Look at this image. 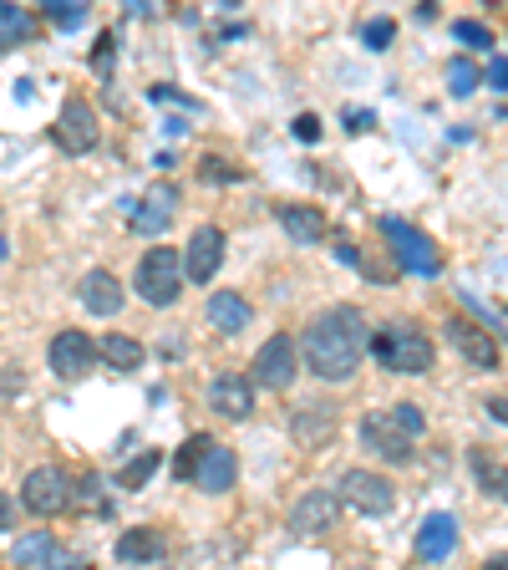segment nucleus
Masks as SVG:
<instances>
[{"mask_svg":"<svg viewBox=\"0 0 508 570\" xmlns=\"http://www.w3.org/2000/svg\"><path fill=\"white\" fill-rule=\"evenodd\" d=\"M371 336H367V316L356 306H331L320 311L316 321L300 336V356H306V372L320 382H351L361 356H367Z\"/></svg>","mask_w":508,"mask_h":570,"instance_id":"obj_1","label":"nucleus"},{"mask_svg":"<svg viewBox=\"0 0 508 570\" xmlns=\"http://www.w3.org/2000/svg\"><path fill=\"white\" fill-rule=\"evenodd\" d=\"M371 356L391 377H427L432 372V342L417 321H387L377 336H371Z\"/></svg>","mask_w":508,"mask_h":570,"instance_id":"obj_2","label":"nucleus"},{"mask_svg":"<svg viewBox=\"0 0 508 570\" xmlns=\"http://www.w3.org/2000/svg\"><path fill=\"white\" fill-rule=\"evenodd\" d=\"M21 504L31 514H41V520H51V514H67L71 504H77V479H71L61 463H41V469H31V474H26Z\"/></svg>","mask_w":508,"mask_h":570,"instance_id":"obj_3","label":"nucleus"},{"mask_svg":"<svg viewBox=\"0 0 508 570\" xmlns=\"http://www.w3.org/2000/svg\"><path fill=\"white\" fill-rule=\"evenodd\" d=\"M138 296L148 301V306H173L178 296H183V255L168 245L148 249L138 261Z\"/></svg>","mask_w":508,"mask_h":570,"instance_id":"obj_4","label":"nucleus"},{"mask_svg":"<svg viewBox=\"0 0 508 570\" xmlns=\"http://www.w3.org/2000/svg\"><path fill=\"white\" fill-rule=\"evenodd\" d=\"M51 138H57L61 154H92L97 138H102V128H97V107L87 102V97H67Z\"/></svg>","mask_w":508,"mask_h":570,"instance_id":"obj_5","label":"nucleus"},{"mask_svg":"<svg viewBox=\"0 0 508 570\" xmlns=\"http://www.w3.org/2000/svg\"><path fill=\"white\" fill-rule=\"evenodd\" d=\"M296 342L290 336H270V342L255 352V362H249L245 377L255 382V387H270V392H285L290 382H296Z\"/></svg>","mask_w":508,"mask_h":570,"instance_id":"obj_6","label":"nucleus"},{"mask_svg":"<svg viewBox=\"0 0 508 570\" xmlns=\"http://www.w3.org/2000/svg\"><path fill=\"white\" fill-rule=\"evenodd\" d=\"M336 499L351 504V510H361V514H391L397 484H391L387 474H371V469H351V474L341 479V489H336Z\"/></svg>","mask_w":508,"mask_h":570,"instance_id":"obj_7","label":"nucleus"},{"mask_svg":"<svg viewBox=\"0 0 508 570\" xmlns=\"http://www.w3.org/2000/svg\"><path fill=\"white\" fill-rule=\"evenodd\" d=\"M381 235L397 245V261L407 265V271H417V275H438L442 271V255H438V245L422 235V229H412V225H402V219H381Z\"/></svg>","mask_w":508,"mask_h":570,"instance_id":"obj_8","label":"nucleus"},{"mask_svg":"<svg viewBox=\"0 0 508 570\" xmlns=\"http://www.w3.org/2000/svg\"><path fill=\"white\" fill-rule=\"evenodd\" d=\"M219 265H225V229L199 225L189 235V249H183V275H189L193 285H203V281L219 275Z\"/></svg>","mask_w":508,"mask_h":570,"instance_id":"obj_9","label":"nucleus"},{"mask_svg":"<svg viewBox=\"0 0 508 570\" xmlns=\"http://www.w3.org/2000/svg\"><path fill=\"white\" fill-rule=\"evenodd\" d=\"M47 362H51V372H57L61 382H77V377H87V372H92L97 346H92V336H87V332H57V336H51Z\"/></svg>","mask_w":508,"mask_h":570,"instance_id":"obj_10","label":"nucleus"},{"mask_svg":"<svg viewBox=\"0 0 508 570\" xmlns=\"http://www.w3.org/2000/svg\"><path fill=\"white\" fill-rule=\"evenodd\" d=\"M361 443H367L371 453H381L387 463H407V459H412V443H417V439H407L402 428H397V417L381 407V413H367V417H361Z\"/></svg>","mask_w":508,"mask_h":570,"instance_id":"obj_11","label":"nucleus"},{"mask_svg":"<svg viewBox=\"0 0 508 570\" xmlns=\"http://www.w3.org/2000/svg\"><path fill=\"white\" fill-rule=\"evenodd\" d=\"M178 204H183L178 184H153V189L132 204V209H138V214H132V229H138V235H163V229L173 225Z\"/></svg>","mask_w":508,"mask_h":570,"instance_id":"obj_12","label":"nucleus"},{"mask_svg":"<svg viewBox=\"0 0 508 570\" xmlns=\"http://www.w3.org/2000/svg\"><path fill=\"white\" fill-rule=\"evenodd\" d=\"M209 407L219 417H235V423H245V417L255 413V382H249L245 372H219V377L209 382Z\"/></svg>","mask_w":508,"mask_h":570,"instance_id":"obj_13","label":"nucleus"},{"mask_svg":"<svg viewBox=\"0 0 508 570\" xmlns=\"http://www.w3.org/2000/svg\"><path fill=\"white\" fill-rule=\"evenodd\" d=\"M341 514V499L331 489H310V494L296 499V510H290V530L296 534H326Z\"/></svg>","mask_w":508,"mask_h":570,"instance_id":"obj_14","label":"nucleus"},{"mask_svg":"<svg viewBox=\"0 0 508 570\" xmlns=\"http://www.w3.org/2000/svg\"><path fill=\"white\" fill-rule=\"evenodd\" d=\"M239 479V459L229 443H209L199 459V469H193V484L203 489V494H229Z\"/></svg>","mask_w":508,"mask_h":570,"instance_id":"obj_15","label":"nucleus"},{"mask_svg":"<svg viewBox=\"0 0 508 570\" xmlns=\"http://www.w3.org/2000/svg\"><path fill=\"white\" fill-rule=\"evenodd\" d=\"M448 336H452V346H458L474 367H484V372H494L498 367V342L478 326V321H462V316H452L448 321Z\"/></svg>","mask_w":508,"mask_h":570,"instance_id":"obj_16","label":"nucleus"},{"mask_svg":"<svg viewBox=\"0 0 508 570\" xmlns=\"http://www.w3.org/2000/svg\"><path fill=\"white\" fill-rule=\"evenodd\" d=\"M452 550H458V520H452V514H442V510L427 514L422 530H417V556L438 566V560H448Z\"/></svg>","mask_w":508,"mask_h":570,"instance_id":"obj_17","label":"nucleus"},{"mask_svg":"<svg viewBox=\"0 0 508 570\" xmlns=\"http://www.w3.org/2000/svg\"><path fill=\"white\" fill-rule=\"evenodd\" d=\"M82 306L92 316H118L122 311V281L112 271H87L82 275Z\"/></svg>","mask_w":508,"mask_h":570,"instance_id":"obj_18","label":"nucleus"},{"mask_svg":"<svg viewBox=\"0 0 508 570\" xmlns=\"http://www.w3.org/2000/svg\"><path fill=\"white\" fill-rule=\"evenodd\" d=\"M275 219H280V229L290 239H300V245L326 239V209H310V204H280V209H275Z\"/></svg>","mask_w":508,"mask_h":570,"instance_id":"obj_19","label":"nucleus"},{"mask_svg":"<svg viewBox=\"0 0 508 570\" xmlns=\"http://www.w3.org/2000/svg\"><path fill=\"white\" fill-rule=\"evenodd\" d=\"M163 550H168V540L158 530H148V524L118 534V560L122 566H153V560H163Z\"/></svg>","mask_w":508,"mask_h":570,"instance_id":"obj_20","label":"nucleus"},{"mask_svg":"<svg viewBox=\"0 0 508 570\" xmlns=\"http://www.w3.org/2000/svg\"><path fill=\"white\" fill-rule=\"evenodd\" d=\"M203 311H209V321H213V326H219V332H225V336L245 332V326H249V316H255V311H249V301L239 296V291H213V296H209V306H203Z\"/></svg>","mask_w":508,"mask_h":570,"instance_id":"obj_21","label":"nucleus"},{"mask_svg":"<svg viewBox=\"0 0 508 570\" xmlns=\"http://www.w3.org/2000/svg\"><path fill=\"white\" fill-rule=\"evenodd\" d=\"M296 443H306V449H316V443H326L336 433V407H320V403H300L296 407Z\"/></svg>","mask_w":508,"mask_h":570,"instance_id":"obj_22","label":"nucleus"},{"mask_svg":"<svg viewBox=\"0 0 508 570\" xmlns=\"http://www.w3.org/2000/svg\"><path fill=\"white\" fill-rule=\"evenodd\" d=\"M36 36V16L26 11V6H0V51H16V47H26Z\"/></svg>","mask_w":508,"mask_h":570,"instance_id":"obj_23","label":"nucleus"},{"mask_svg":"<svg viewBox=\"0 0 508 570\" xmlns=\"http://www.w3.org/2000/svg\"><path fill=\"white\" fill-rule=\"evenodd\" d=\"M97 356H102L112 372H138L142 367V342H132V336H122V332H112V336H102V346H97Z\"/></svg>","mask_w":508,"mask_h":570,"instance_id":"obj_24","label":"nucleus"},{"mask_svg":"<svg viewBox=\"0 0 508 570\" xmlns=\"http://www.w3.org/2000/svg\"><path fill=\"white\" fill-rule=\"evenodd\" d=\"M468 463H474L478 489H484V494H494V499H504V504H508V463H498L488 449H474V453H468Z\"/></svg>","mask_w":508,"mask_h":570,"instance_id":"obj_25","label":"nucleus"},{"mask_svg":"<svg viewBox=\"0 0 508 570\" xmlns=\"http://www.w3.org/2000/svg\"><path fill=\"white\" fill-rule=\"evenodd\" d=\"M51 556V534H21V540H16V550H11V560L16 566H41V560Z\"/></svg>","mask_w":508,"mask_h":570,"instance_id":"obj_26","label":"nucleus"},{"mask_svg":"<svg viewBox=\"0 0 508 570\" xmlns=\"http://www.w3.org/2000/svg\"><path fill=\"white\" fill-rule=\"evenodd\" d=\"M158 463H163V453H153V449H148V453H138V459H132L128 469H122V489H142V484H148V479H153V469H158Z\"/></svg>","mask_w":508,"mask_h":570,"instance_id":"obj_27","label":"nucleus"},{"mask_svg":"<svg viewBox=\"0 0 508 570\" xmlns=\"http://www.w3.org/2000/svg\"><path fill=\"white\" fill-rule=\"evenodd\" d=\"M448 87H452V97H468L478 87V67L468 57H452L448 61Z\"/></svg>","mask_w":508,"mask_h":570,"instance_id":"obj_28","label":"nucleus"},{"mask_svg":"<svg viewBox=\"0 0 508 570\" xmlns=\"http://www.w3.org/2000/svg\"><path fill=\"white\" fill-rule=\"evenodd\" d=\"M391 36H397V21H391V16H371V21L361 26V41H367L371 51H387Z\"/></svg>","mask_w":508,"mask_h":570,"instance_id":"obj_29","label":"nucleus"},{"mask_svg":"<svg viewBox=\"0 0 508 570\" xmlns=\"http://www.w3.org/2000/svg\"><path fill=\"white\" fill-rule=\"evenodd\" d=\"M41 16H51L57 26H82L87 21V6H82V0H47V6H41Z\"/></svg>","mask_w":508,"mask_h":570,"instance_id":"obj_30","label":"nucleus"},{"mask_svg":"<svg viewBox=\"0 0 508 570\" xmlns=\"http://www.w3.org/2000/svg\"><path fill=\"white\" fill-rule=\"evenodd\" d=\"M452 36H458L462 47H474V51H488V47H494L488 26H478V21H452Z\"/></svg>","mask_w":508,"mask_h":570,"instance_id":"obj_31","label":"nucleus"},{"mask_svg":"<svg viewBox=\"0 0 508 570\" xmlns=\"http://www.w3.org/2000/svg\"><path fill=\"white\" fill-rule=\"evenodd\" d=\"M391 417H397V428H402L407 439H422V428H427V417H422V407H412V403H397V407H387Z\"/></svg>","mask_w":508,"mask_h":570,"instance_id":"obj_32","label":"nucleus"},{"mask_svg":"<svg viewBox=\"0 0 508 570\" xmlns=\"http://www.w3.org/2000/svg\"><path fill=\"white\" fill-rule=\"evenodd\" d=\"M209 443H213V439H189V443H183V449H178V459H173L178 474L193 479V469H199V459H203V449H209Z\"/></svg>","mask_w":508,"mask_h":570,"instance_id":"obj_33","label":"nucleus"},{"mask_svg":"<svg viewBox=\"0 0 508 570\" xmlns=\"http://www.w3.org/2000/svg\"><path fill=\"white\" fill-rule=\"evenodd\" d=\"M112 47H118V36H112V31L97 36V51H92V67H97V71L112 67Z\"/></svg>","mask_w":508,"mask_h":570,"instance_id":"obj_34","label":"nucleus"},{"mask_svg":"<svg viewBox=\"0 0 508 570\" xmlns=\"http://www.w3.org/2000/svg\"><path fill=\"white\" fill-rule=\"evenodd\" d=\"M296 138L300 142H316L320 138V118H316V112H300V118H296Z\"/></svg>","mask_w":508,"mask_h":570,"instance_id":"obj_35","label":"nucleus"},{"mask_svg":"<svg viewBox=\"0 0 508 570\" xmlns=\"http://www.w3.org/2000/svg\"><path fill=\"white\" fill-rule=\"evenodd\" d=\"M203 174H209V178H219V184H235V178H245V174H239V168L219 164V158H209V164H203Z\"/></svg>","mask_w":508,"mask_h":570,"instance_id":"obj_36","label":"nucleus"},{"mask_svg":"<svg viewBox=\"0 0 508 570\" xmlns=\"http://www.w3.org/2000/svg\"><path fill=\"white\" fill-rule=\"evenodd\" d=\"M488 82H494L498 92H508V57H494V61H488Z\"/></svg>","mask_w":508,"mask_h":570,"instance_id":"obj_37","label":"nucleus"},{"mask_svg":"<svg viewBox=\"0 0 508 570\" xmlns=\"http://www.w3.org/2000/svg\"><path fill=\"white\" fill-rule=\"evenodd\" d=\"M153 102H178V107H199V102H193V97L173 92V87H153Z\"/></svg>","mask_w":508,"mask_h":570,"instance_id":"obj_38","label":"nucleus"},{"mask_svg":"<svg viewBox=\"0 0 508 570\" xmlns=\"http://www.w3.org/2000/svg\"><path fill=\"white\" fill-rule=\"evenodd\" d=\"M484 413H494V417H498V423H504V428H508V397H488V407H484Z\"/></svg>","mask_w":508,"mask_h":570,"instance_id":"obj_39","label":"nucleus"},{"mask_svg":"<svg viewBox=\"0 0 508 570\" xmlns=\"http://www.w3.org/2000/svg\"><path fill=\"white\" fill-rule=\"evenodd\" d=\"M11 520H16V504L0 494V530H11Z\"/></svg>","mask_w":508,"mask_h":570,"instance_id":"obj_40","label":"nucleus"},{"mask_svg":"<svg viewBox=\"0 0 508 570\" xmlns=\"http://www.w3.org/2000/svg\"><path fill=\"white\" fill-rule=\"evenodd\" d=\"M346 122H351V132H361V128H371V112H346Z\"/></svg>","mask_w":508,"mask_h":570,"instance_id":"obj_41","label":"nucleus"},{"mask_svg":"<svg viewBox=\"0 0 508 570\" xmlns=\"http://www.w3.org/2000/svg\"><path fill=\"white\" fill-rule=\"evenodd\" d=\"M484 570H508V556H494V560H484Z\"/></svg>","mask_w":508,"mask_h":570,"instance_id":"obj_42","label":"nucleus"},{"mask_svg":"<svg viewBox=\"0 0 508 570\" xmlns=\"http://www.w3.org/2000/svg\"><path fill=\"white\" fill-rule=\"evenodd\" d=\"M57 570H77V566H57Z\"/></svg>","mask_w":508,"mask_h":570,"instance_id":"obj_43","label":"nucleus"}]
</instances>
